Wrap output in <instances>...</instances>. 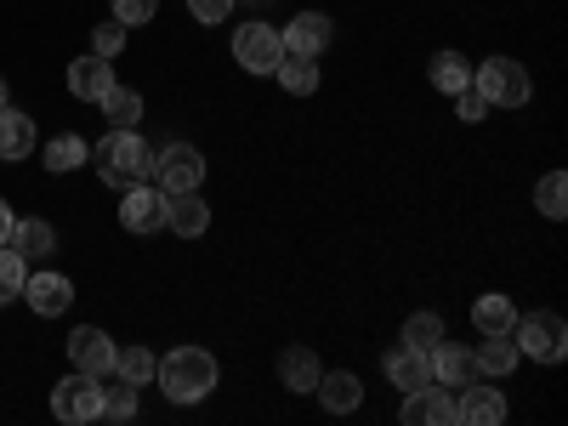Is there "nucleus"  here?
Here are the masks:
<instances>
[{"instance_id": "nucleus-9", "label": "nucleus", "mask_w": 568, "mask_h": 426, "mask_svg": "<svg viewBox=\"0 0 568 426\" xmlns=\"http://www.w3.org/2000/svg\"><path fill=\"white\" fill-rule=\"evenodd\" d=\"M114 358H120V347L103 336L98 324H80L69 336V364L85 369V375H114Z\"/></svg>"}, {"instance_id": "nucleus-30", "label": "nucleus", "mask_w": 568, "mask_h": 426, "mask_svg": "<svg viewBox=\"0 0 568 426\" xmlns=\"http://www.w3.org/2000/svg\"><path fill=\"white\" fill-rule=\"evenodd\" d=\"M23 278H29V262L12 245H0V307L23 296Z\"/></svg>"}, {"instance_id": "nucleus-25", "label": "nucleus", "mask_w": 568, "mask_h": 426, "mask_svg": "<svg viewBox=\"0 0 568 426\" xmlns=\"http://www.w3.org/2000/svg\"><path fill=\"white\" fill-rule=\"evenodd\" d=\"M426 80H433V91H444V98H455V91L471 85V63L460 52H438L433 63H426Z\"/></svg>"}, {"instance_id": "nucleus-4", "label": "nucleus", "mask_w": 568, "mask_h": 426, "mask_svg": "<svg viewBox=\"0 0 568 426\" xmlns=\"http://www.w3.org/2000/svg\"><path fill=\"white\" fill-rule=\"evenodd\" d=\"M471 85H478V98H484L489 109H524V103L535 98V80H529V69L517 63V58H489V63H478V69H471Z\"/></svg>"}, {"instance_id": "nucleus-15", "label": "nucleus", "mask_w": 568, "mask_h": 426, "mask_svg": "<svg viewBox=\"0 0 568 426\" xmlns=\"http://www.w3.org/2000/svg\"><path fill=\"white\" fill-rule=\"evenodd\" d=\"M109 85H114V58L85 52V58H74V63H69V91H74L80 103H98Z\"/></svg>"}, {"instance_id": "nucleus-23", "label": "nucleus", "mask_w": 568, "mask_h": 426, "mask_svg": "<svg viewBox=\"0 0 568 426\" xmlns=\"http://www.w3.org/2000/svg\"><path fill=\"white\" fill-rule=\"evenodd\" d=\"M103 114H109V131H136V120H142V91H131V85H109L103 91Z\"/></svg>"}, {"instance_id": "nucleus-16", "label": "nucleus", "mask_w": 568, "mask_h": 426, "mask_svg": "<svg viewBox=\"0 0 568 426\" xmlns=\"http://www.w3.org/2000/svg\"><path fill=\"white\" fill-rule=\"evenodd\" d=\"M23 262H45L58 251V227L45 222V216H23V222H12V240H7Z\"/></svg>"}, {"instance_id": "nucleus-22", "label": "nucleus", "mask_w": 568, "mask_h": 426, "mask_svg": "<svg viewBox=\"0 0 568 426\" xmlns=\"http://www.w3.org/2000/svg\"><path fill=\"white\" fill-rule=\"evenodd\" d=\"M387 382L398 393H415V387L433 382V364H426V353H415V347H398V353H387Z\"/></svg>"}, {"instance_id": "nucleus-27", "label": "nucleus", "mask_w": 568, "mask_h": 426, "mask_svg": "<svg viewBox=\"0 0 568 426\" xmlns=\"http://www.w3.org/2000/svg\"><path fill=\"white\" fill-rule=\"evenodd\" d=\"M471 324H478V336H489V329H511V324H517L511 296H500V291L478 296V302H471Z\"/></svg>"}, {"instance_id": "nucleus-12", "label": "nucleus", "mask_w": 568, "mask_h": 426, "mask_svg": "<svg viewBox=\"0 0 568 426\" xmlns=\"http://www.w3.org/2000/svg\"><path fill=\"white\" fill-rule=\"evenodd\" d=\"M23 302H29L40 318H63V313L74 307V284H69L63 273H34V278H23Z\"/></svg>"}, {"instance_id": "nucleus-21", "label": "nucleus", "mask_w": 568, "mask_h": 426, "mask_svg": "<svg viewBox=\"0 0 568 426\" xmlns=\"http://www.w3.org/2000/svg\"><path fill=\"white\" fill-rule=\"evenodd\" d=\"M471 358H478V375H495V382H500V375H511V369H517V358H524V353H517L511 329H489L484 347L471 353Z\"/></svg>"}, {"instance_id": "nucleus-38", "label": "nucleus", "mask_w": 568, "mask_h": 426, "mask_svg": "<svg viewBox=\"0 0 568 426\" xmlns=\"http://www.w3.org/2000/svg\"><path fill=\"white\" fill-rule=\"evenodd\" d=\"M12 103V91H7V80H0V109H7Z\"/></svg>"}, {"instance_id": "nucleus-24", "label": "nucleus", "mask_w": 568, "mask_h": 426, "mask_svg": "<svg viewBox=\"0 0 568 426\" xmlns=\"http://www.w3.org/2000/svg\"><path fill=\"white\" fill-rule=\"evenodd\" d=\"M273 74H278V85L291 91V98H313V91H318V58H302V52H284Z\"/></svg>"}, {"instance_id": "nucleus-33", "label": "nucleus", "mask_w": 568, "mask_h": 426, "mask_svg": "<svg viewBox=\"0 0 568 426\" xmlns=\"http://www.w3.org/2000/svg\"><path fill=\"white\" fill-rule=\"evenodd\" d=\"M154 12H160V0H114V23H125V29L154 23Z\"/></svg>"}, {"instance_id": "nucleus-13", "label": "nucleus", "mask_w": 568, "mask_h": 426, "mask_svg": "<svg viewBox=\"0 0 568 426\" xmlns=\"http://www.w3.org/2000/svg\"><path fill=\"white\" fill-rule=\"evenodd\" d=\"M278 40H284V52H302V58H318L329 40H336V23H329L324 12H302V18H291L278 29Z\"/></svg>"}, {"instance_id": "nucleus-18", "label": "nucleus", "mask_w": 568, "mask_h": 426, "mask_svg": "<svg viewBox=\"0 0 568 426\" xmlns=\"http://www.w3.org/2000/svg\"><path fill=\"white\" fill-rule=\"evenodd\" d=\"M318 404L329 409V415H353L358 404H364V382H358V375L353 369H336V375H318Z\"/></svg>"}, {"instance_id": "nucleus-34", "label": "nucleus", "mask_w": 568, "mask_h": 426, "mask_svg": "<svg viewBox=\"0 0 568 426\" xmlns=\"http://www.w3.org/2000/svg\"><path fill=\"white\" fill-rule=\"evenodd\" d=\"M120 45H125V23H98V29H91V52H98V58H114L120 52Z\"/></svg>"}, {"instance_id": "nucleus-28", "label": "nucleus", "mask_w": 568, "mask_h": 426, "mask_svg": "<svg viewBox=\"0 0 568 426\" xmlns=\"http://www.w3.org/2000/svg\"><path fill=\"white\" fill-rule=\"evenodd\" d=\"M535 211L551 216V222L568 216V176H562V171H546V176L535 182Z\"/></svg>"}, {"instance_id": "nucleus-32", "label": "nucleus", "mask_w": 568, "mask_h": 426, "mask_svg": "<svg viewBox=\"0 0 568 426\" xmlns=\"http://www.w3.org/2000/svg\"><path fill=\"white\" fill-rule=\"evenodd\" d=\"M131 415H136V387L131 382L103 387V420H131Z\"/></svg>"}, {"instance_id": "nucleus-1", "label": "nucleus", "mask_w": 568, "mask_h": 426, "mask_svg": "<svg viewBox=\"0 0 568 426\" xmlns=\"http://www.w3.org/2000/svg\"><path fill=\"white\" fill-rule=\"evenodd\" d=\"M154 382L171 404H200L205 393H216L222 369H216V353H205V347H171L154 364Z\"/></svg>"}, {"instance_id": "nucleus-35", "label": "nucleus", "mask_w": 568, "mask_h": 426, "mask_svg": "<svg viewBox=\"0 0 568 426\" xmlns=\"http://www.w3.org/2000/svg\"><path fill=\"white\" fill-rule=\"evenodd\" d=\"M233 7H240V0H187V12H194L200 23H222Z\"/></svg>"}, {"instance_id": "nucleus-6", "label": "nucleus", "mask_w": 568, "mask_h": 426, "mask_svg": "<svg viewBox=\"0 0 568 426\" xmlns=\"http://www.w3.org/2000/svg\"><path fill=\"white\" fill-rule=\"evenodd\" d=\"M52 415H58L63 426L103 420V382H98V375H85V369H74L69 382L52 387Z\"/></svg>"}, {"instance_id": "nucleus-20", "label": "nucleus", "mask_w": 568, "mask_h": 426, "mask_svg": "<svg viewBox=\"0 0 568 426\" xmlns=\"http://www.w3.org/2000/svg\"><path fill=\"white\" fill-rule=\"evenodd\" d=\"M34 154V120L23 109H0V160H29Z\"/></svg>"}, {"instance_id": "nucleus-5", "label": "nucleus", "mask_w": 568, "mask_h": 426, "mask_svg": "<svg viewBox=\"0 0 568 426\" xmlns=\"http://www.w3.org/2000/svg\"><path fill=\"white\" fill-rule=\"evenodd\" d=\"M149 176H154L160 194H187V187L205 182V154L194 149V142H165V149H154Z\"/></svg>"}, {"instance_id": "nucleus-19", "label": "nucleus", "mask_w": 568, "mask_h": 426, "mask_svg": "<svg viewBox=\"0 0 568 426\" xmlns=\"http://www.w3.org/2000/svg\"><path fill=\"white\" fill-rule=\"evenodd\" d=\"M318 375H324V364H318L313 347H284V353H278V382L291 387V393H313Z\"/></svg>"}, {"instance_id": "nucleus-26", "label": "nucleus", "mask_w": 568, "mask_h": 426, "mask_svg": "<svg viewBox=\"0 0 568 426\" xmlns=\"http://www.w3.org/2000/svg\"><path fill=\"white\" fill-rule=\"evenodd\" d=\"M85 160H91V149H85V142H80L74 131L52 136V142L40 149V165H45V171H58V176H63V171H80Z\"/></svg>"}, {"instance_id": "nucleus-2", "label": "nucleus", "mask_w": 568, "mask_h": 426, "mask_svg": "<svg viewBox=\"0 0 568 426\" xmlns=\"http://www.w3.org/2000/svg\"><path fill=\"white\" fill-rule=\"evenodd\" d=\"M91 165L109 187H131V182H149V165H154V149L142 142L136 131H109L98 149H91Z\"/></svg>"}, {"instance_id": "nucleus-11", "label": "nucleus", "mask_w": 568, "mask_h": 426, "mask_svg": "<svg viewBox=\"0 0 568 426\" xmlns=\"http://www.w3.org/2000/svg\"><path fill=\"white\" fill-rule=\"evenodd\" d=\"M426 364H433V382L438 387H466V382H484L478 375V358H471V347H460V342H438L433 353H426Z\"/></svg>"}, {"instance_id": "nucleus-7", "label": "nucleus", "mask_w": 568, "mask_h": 426, "mask_svg": "<svg viewBox=\"0 0 568 426\" xmlns=\"http://www.w3.org/2000/svg\"><path fill=\"white\" fill-rule=\"evenodd\" d=\"M278 58H284V40H278L273 23L256 18V23H245L240 34H233V63H240L245 74H273Z\"/></svg>"}, {"instance_id": "nucleus-14", "label": "nucleus", "mask_w": 568, "mask_h": 426, "mask_svg": "<svg viewBox=\"0 0 568 426\" xmlns=\"http://www.w3.org/2000/svg\"><path fill=\"white\" fill-rule=\"evenodd\" d=\"M165 227L182 233V240H200L211 227V205L200 200V187H187V194H165Z\"/></svg>"}, {"instance_id": "nucleus-36", "label": "nucleus", "mask_w": 568, "mask_h": 426, "mask_svg": "<svg viewBox=\"0 0 568 426\" xmlns=\"http://www.w3.org/2000/svg\"><path fill=\"white\" fill-rule=\"evenodd\" d=\"M455 103H460V120H484V114H489V103L478 98V85H466V91H455Z\"/></svg>"}, {"instance_id": "nucleus-3", "label": "nucleus", "mask_w": 568, "mask_h": 426, "mask_svg": "<svg viewBox=\"0 0 568 426\" xmlns=\"http://www.w3.org/2000/svg\"><path fill=\"white\" fill-rule=\"evenodd\" d=\"M511 342H517V353L535 358V364H562V358H568V324H562V313H551V307L517 313Z\"/></svg>"}, {"instance_id": "nucleus-37", "label": "nucleus", "mask_w": 568, "mask_h": 426, "mask_svg": "<svg viewBox=\"0 0 568 426\" xmlns=\"http://www.w3.org/2000/svg\"><path fill=\"white\" fill-rule=\"evenodd\" d=\"M12 222H18V216H12V205H7V200H0V245H7V240H12Z\"/></svg>"}, {"instance_id": "nucleus-8", "label": "nucleus", "mask_w": 568, "mask_h": 426, "mask_svg": "<svg viewBox=\"0 0 568 426\" xmlns=\"http://www.w3.org/2000/svg\"><path fill=\"white\" fill-rule=\"evenodd\" d=\"M120 222L131 227V233H160L165 227V194L160 187H149V182H131V187H120Z\"/></svg>"}, {"instance_id": "nucleus-10", "label": "nucleus", "mask_w": 568, "mask_h": 426, "mask_svg": "<svg viewBox=\"0 0 568 426\" xmlns=\"http://www.w3.org/2000/svg\"><path fill=\"white\" fill-rule=\"evenodd\" d=\"M455 420H460V415H455V398H449V387L426 382V387L404 393V426H455Z\"/></svg>"}, {"instance_id": "nucleus-17", "label": "nucleus", "mask_w": 568, "mask_h": 426, "mask_svg": "<svg viewBox=\"0 0 568 426\" xmlns=\"http://www.w3.org/2000/svg\"><path fill=\"white\" fill-rule=\"evenodd\" d=\"M455 415L466 426H500L506 420V398L495 387H484V382H466V398H455Z\"/></svg>"}, {"instance_id": "nucleus-31", "label": "nucleus", "mask_w": 568, "mask_h": 426, "mask_svg": "<svg viewBox=\"0 0 568 426\" xmlns=\"http://www.w3.org/2000/svg\"><path fill=\"white\" fill-rule=\"evenodd\" d=\"M154 353L149 347H125L120 358H114V375H120V382H131V387H142V382H154Z\"/></svg>"}, {"instance_id": "nucleus-29", "label": "nucleus", "mask_w": 568, "mask_h": 426, "mask_svg": "<svg viewBox=\"0 0 568 426\" xmlns=\"http://www.w3.org/2000/svg\"><path fill=\"white\" fill-rule=\"evenodd\" d=\"M444 336H449L444 313H409V324H404V347H415V353H433Z\"/></svg>"}]
</instances>
